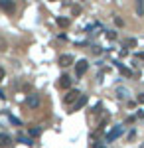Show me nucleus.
<instances>
[{
	"label": "nucleus",
	"instance_id": "nucleus-16",
	"mask_svg": "<svg viewBox=\"0 0 144 148\" xmlns=\"http://www.w3.org/2000/svg\"><path fill=\"white\" fill-rule=\"evenodd\" d=\"M30 134H32V136H38V134H40V128H30Z\"/></svg>",
	"mask_w": 144,
	"mask_h": 148
},
{
	"label": "nucleus",
	"instance_id": "nucleus-10",
	"mask_svg": "<svg viewBox=\"0 0 144 148\" xmlns=\"http://www.w3.org/2000/svg\"><path fill=\"white\" fill-rule=\"evenodd\" d=\"M136 16H144V0H136Z\"/></svg>",
	"mask_w": 144,
	"mask_h": 148
},
{
	"label": "nucleus",
	"instance_id": "nucleus-21",
	"mask_svg": "<svg viewBox=\"0 0 144 148\" xmlns=\"http://www.w3.org/2000/svg\"><path fill=\"white\" fill-rule=\"evenodd\" d=\"M95 148H105V146H99V144H97V146H95Z\"/></svg>",
	"mask_w": 144,
	"mask_h": 148
},
{
	"label": "nucleus",
	"instance_id": "nucleus-11",
	"mask_svg": "<svg viewBox=\"0 0 144 148\" xmlns=\"http://www.w3.org/2000/svg\"><path fill=\"white\" fill-rule=\"evenodd\" d=\"M117 95H119V99H126L128 97V91L124 87H117Z\"/></svg>",
	"mask_w": 144,
	"mask_h": 148
},
{
	"label": "nucleus",
	"instance_id": "nucleus-22",
	"mask_svg": "<svg viewBox=\"0 0 144 148\" xmlns=\"http://www.w3.org/2000/svg\"><path fill=\"white\" fill-rule=\"evenodd\" d=\"M49 2H57V0H49Z\"/></svg>",
	"mask_w": 144,
	"mask_h": 148
},
{
	"label": "nucleus",
	"instance_id": "nucleus-1",
	"mask_svg": "<svg viewBox=\"0 0 144 148\" xmlns=\"http://www.w3.org/2000/svg\"><path fill=\"white\" fill-rule=\"evenodd\" d=\"M79 97H81V93H79L77 89H69V91H67V95H65V97H63V103L71 107V105H73V103L77 101Z\"/></svg>",
	"mask_w": 144,
	"mask_h": 148
},
{
	"label": "nucleus",
	"instance_id": "nucleus-7",
	"mask_svg": "<svg viewBox=\"0 0 144 148\" xmlns=\"http://www.w3.org/2000/svg\"><path fill=\"white\" fill-rule=\"evenodd\" d=\"M12 146V138L8 134H0V148H10Z\"/></svg>",
	"mask_w": 144,
	"mask_h": 148
},
{
	"label": "nucleus",
	"instance_id": "nucleus-5",
	"mask_svg": "<svg viewBox=\"0 0 144 148\" xmlns=\"http://www.w3.org/2000/svg\"><path fill=\"white\" fill-rule=\"evenodd\" d=\"M121 134H122V126H115L111 132L107 134V140H109V142H112V140H117V138L121 136Z\"/></svg>",
	"mask_w": 144,
	"mask_h": 148
},
{
	"label": "nucleus",
	"instance_id": "nucleus-19",
	"mask_svg": "<svg viewBox=\"0 0 144 148\" xmlns=\"http://www.w3.org/2000/svg\"><path fill=\"white\" fill-rule=\"evenodd\" d=\"M138 103H144V95H138Z\"/></svg>",
	"mask_w": 144,
	"mask_h": 148
},
{
	"label": "nucleus",
	"instance_id": "nucleus-6",
	"mask_svg": "<svg viewBox=\"0 0 144 148\" xmlns=\"http://www.w3.org/2000/svg\"><path fill=\"white\" fill-rule=\"evenodd\" d=\"M85 103H87V97H85V95H81V97H79L77 101H75L73 105H71V109H73V111H79L81 107H85Z\"/></svg>",
	"mask_w": 144,
	"mask_h": 148
},
{
	"label": "nucleus",
	"instance_id": "nucleus-2",
	"mask_svg": "<svg viewBox=\"0 0 144 148\" xmlns=\"http://www.w3.org/2000/svg\"><path fill=\"white\" fill-rule=\"evenodd\" d=\"M89 69V61L87 59H79L77 65H75V73H77V77H81V75H85Z\"/></svg>",
	"mask_w": 144,
	"mask_h": 148
},
{
	"label": "nucleus",
	"instance_id": "nucleus-17",
	"mask_svg": "<svg viewBox=\"0 0 144 148\" xmlns=\"http://www.w3.org/2000/svg\"><path fill=\"white\" fill-rule=\"evenodd\" d=\"M115 24H117V26H122L124 22H122V18H119V16H117V18H115Z\"/></svg>",
	"mask_w": 144,
	"mask_h": 148
},
{
	"label": "nucleus",
	"instance_id": "nucleus-12",
	"mask_svg": "<svg viewBox=\"0 0 144 148\" xmlns=\"http://www.w3.org/2000/svg\"><path fill=\"white\" fill-rule=\"evenodd\" d=\"M57 24H59L61 28H67V26H69V18H57Z\"/></svg>",
	"mask_w": 144,
	"mask_h": 148
},
{
	"label": "nucleus",
	"instance_id": "nucleus-8",
	"mask_svg": "<svg viewBox=\"0 0 144 148\" xmlns=\"http://www.w3.org/2000/svg\"><path fill=\"white\" fill-rule=\"evenodd\" d=\"M26 105H28V107H38V105H40V99H38V95H30V97L26 99Z\"/></svg>",
	"mask_w": 144,
	"mask_h": 148
},
{
	"label": "nucleus",
	"instance_id": "nucleus-3",
	"mask_svg": "<svg viewBox=\"0 0 144 148\" xmlns=\"http://www.w3.org/2000/svg\"><path fill=\"white\" fill-rule=\"evenodd\" d=\"M0 8L6 12V14H14L16 4H14V0H0Z\"/></svg>",
	"mask_w": 144,
	"mask_h": 148
},
{
	"label": "nucleus",
	"instance_id": "nucleus-18",
	"mask_svg": "<svg viewBox=\"0 0 144 148\" xmlns=\"http://www.w3.org/2000/svg\"><path fill=\"white\" fill-rule=\"evenodd\" d=\"M4 75H6V71H4V67H0V81L4 79Z\"/></svg>",
	"mask_w": 144,
	"mask_h": 148
},
{
	"label": "nucleus",
	"instance_id": "nucleus-9",
	"mask_svg": "<svg viewBox=\"0 0 144 148\" xmlns=\"http://www.w3.org/2000/svg\"><path fill=\"white\" fill-rule=\"evenodd\" d=\"M59 85H61L63 89H69V87H71V77H69V75H63V77L59 79Z\"/></svg>",
	"mask_w": 144,
	"mask_h": 148
},
{
	"label": "nucleus",
	"instance_id": "nucleus-14",
	"mask_svg": "<svg viewBox=\"0 0 144 148\" xmlns=\"http://www.w3.org/2000/svg\"><path fill=\"white\" fill-rule=\"evenodd\" d=\"M126 46H128V47H136V40H134V38H130V40L126 42Z\"/></svg>",
	"mask_w": 144,
	"mask_h": 148
},
{
	"label": "nucleus",
	"instance_id": "nucleus-13",
	"mask_svg": "<svg viewBox=\"0 0 144 148\" xmlns=\"http://www.w3.org/2000/svg\"><path fill=\"white\" fill-rule=\"evenodd\" d=\"M117 65H119V67H121V71H122V75H126V77H130V75H132V71H130V69H124L121 65V63H117Z\"/></svg>",
	"mask_w": 144,
	"mask_h": 148
},
{
	"label": "nucleus",
	"instance_id": "nucleus-15",
	"mask_svg": "<svg viewBox=\"0 0 144 148\" xmlns=\"http://www.w3.org/2000/svg\"><path fill=\"white\" fill-rule=\"evenodd\" d=\"M107 38L109 40H117V32H107Z\"/></svg>",
	"mask_w": 144,
	"mask_h": 148
},
{
	"label": "nucleus",
	"instance_id": "nucleus-4",
	"mask_svg": "<svg viewBox=\"0 0 144 148\" xmlns=\"http://www.w3.org/2000/svg\"><path fill=\"white\" fill-rule=\"evenodd\" d=\"M73 61H75V59H73L71 53H63V56L59 57V65H61V67H69Z\"/></svg>",
	"mask_w": 144,
	"mask_h": 148
},
{
	"label": "nucleus",
	"instance_id": "nucleus-20",
	"mask_svg": "<svg viewBox=\"0 0 144 148\" xmlns=\"http://www.w3.org/2000/svg\"><path fill=\"white\" fill-rule=\"evenodd\" d=\"M0 99H6V95H4V91L0 89Z\"/></svg>",
	"mask_w": 144,
	"mask_h": 148
}]
</instances>
